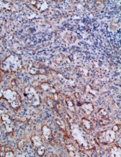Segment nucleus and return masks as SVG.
Segmentation results:
<instances>
[{
	"instance_id": "1",
	"label": "nucleus",
	"mask_w": 121,
	"mask_h": 157,
	"mask_svg": "<svg viewBox=\"0 0 121 157\" xmlns=\"http://www.w3.org/2000/svg\"><path fill=\"white\" fill-rule=\"evenodd\" d=\"M66 118L67 122L69 124L70 134L77 144L80 148L85 151H91L95 149L96 140L84 128L80 127L73 121L72 117L66 112L63 115Z\"/></svg>"
},
{
	"instance_id": "2",
	"label": "nucleus",
	"mask_w": 121,
	"mask_h": 157,
	"mask_svg": "<svg viewBox=\"0 0 121 157\" xmlns=\"http://www.w3.org/2000/svg\"><path fill=\"white\" fill-rule=\"evenodd\" d=\"M24 67L22 61L16 55H10L1 61L0 69L4 73H14L18 72Z\"/></svg>"
},
{
	"instance_id": "3",
	"label": "nucleus",
	"mask_w": 121,
	"mask_h": 157,
	"mask_svg": "<svg viewBox=\"0 0 121 157\" xmlns=\"http://www.w3.org/2000/svg\"><path fill=\"white\" fill-rule=\"evenodd\" d=\"M3 98L10 104V106L14 110H18L22 105V99L17 92L12 91L10 89L1 90Z\"/></svg>"
},
{
	"instance_id": "4",
	"label": "nucleus",
	"mask_w": 121,
	"mask_h": 157,
	"mask_svg": "<svg viewBox=\"0 0 121 157\" xmlns=\"http://www.w3.org/2000/svg\"><path fill=\"white\" fill-rule=\"evenodd\" d=\"M116 137V133L112 130H107L98 133L96 136V140L101 144L109 145L113 143Z\"/></svg>"
},
{
	"instance_id": "5",
	"label": "nucleus",
	"mask_w": 121,
	"mask_h": 157,
	"mask_svg": "<svg viewBox=\"0 0 121 157\" xmlns=\"http://www.w3.org/2000/svg\"><path fill=\"white\" fill-rule=\"evenodd\" d=\"M24 94L28 102L33 107H38L41 104V99L37 90L32 86H26L24 88Z\"/></svg>"
},
{
	"instance_id": "6",
	"label": "nucleus",
	"mask_w": 121,
	"mask_h": 157,
	"mask_svg": "<svg viewBox=\"0 0 121 157\" xmlns=\"http://www.w3.org/2000/svg\"><path fill=\"white\" fill-rule=\"evenodd\" d=\"M33 150L39 156H43L46 152V148L43 144L42 138L37 135H33L30 137Z\"/></svg>"
},
{
	"instance_id": "7",
	"label": "nucleus",
	"mask_w": 121,
	"mask_h": 157,
	"mask_svg": "<svg viewBox=\"0 0 121 157\" xmlns=\"http://www.w3.org/2000/svg\"><path fill=\"white\" fill-rule=\"evenodd\" d=\"M1 121L8 133H12L15 128V123L11 117L4 113L1 116Z\"/></svg>"
},
{
	"instance_id": "8",
	"label": "nucleus",
	"mask_w": 121,
	"mask_h": 157,
	"mask_svg": "<svg viewBox=\"0 0 121 157\" xmlns=\"http://www.w3.org/2000/svg\"><path fill=\"white\" fill-rule=\"evenodd\" d=\"M67 150L68 152V154L70 157H88L89 155L84 152L81 151L78 148H77L74 145H73L72 142L65 144Z\"/></svg>"
},
{
	"instance_id": "9",
	"label": "nucleus",
	"mask_w": 121,
	"mask_h": 157,
	"mask_svg": "<svg viewBox=\"0 0 121 157\" xmlns=\"http://www.w3.org/2000/svg\"><path fill=\"white\" fill-rule=\"evenodd\" d=\"M42 133L43 137L48 141L49 143L51 145L55 146V139L51 129L48 126L44 125L42 127Z\"/></svg>"
},
{
	"instance_id": "10",
	"label": "nucleus",
	"mask_w": 121,
	"mask_h": 157,
	"mask_svg": "<svg viewBox=\"0 0 121 157\" xmlns=\"http://www.w3.org/2000/svg\"><path fill=\"white\" fill-rule=\"evenodd\" d=\"M31 5L36 8L37 10L41 12H44L48 10L49 4L46 1H37L33 0L29 1Z\"/></svg>"
},
{
	"instance_id": "11",
	"label": "nucleus",
	"mask_w": 121,
	"mask_h": 157,
	"mask_svg": "<svg viewBox=\"0 0 121 157\" xmlns=\"http://www.w3.org/2000/svg\"><path fill=\"white\" fill-rule=\"evenodd\" d=\"M80 108L87 116H90L94 110V106L91 102H84L81 103Z\"/></svg>"
},
{
	"instance_id": "12",
	"label": "nucleus",
	"mask_w": 121,
	"mask_h": 157,
	"mask_svg": "<svg viewBox=\"0 0 121 157\" xmlns=\"http://www.w3.org/2000/svg\"><path fill=\"white\" fill-rule=\"evenodd\" d=\"M53 116H54V118H55L56 123H57V124L58 125L59 127L63 132H66V123H65L64 121L63 120V119L62 118L61 115H60L57 112L54 111Z\"/></svg>"
},
{
	"instance_id": "13",
	"label": "nucleus",
	"mask_w": 121,
	"mask_h": 157,
	"mask_svg": "<svg viewBox=\"0 0 121 157\" xmlns=\"http://www.w3.org/2000/svg\"><path fill=\"white\" fill-rule=\"evenodd\" d=\"M65 102H66L67 109L71 113V115L72 116H75L76 114V105H75V103H74L72 98L69 96H66L65 97Z\"/></svg>"
},
{
	"instance_id": "14",
	"label": "nucleus",
	"mask_w": 121,
	"mask_h": 157,
	"mask_svg": "<svg viewBox=\"0 0 121 157\" xmlns=\"http://www.w3.org/2000/svg\"><path fill=\"white\" fill-rule=\"evenodd\" d=\"M0 8L8 12H14L16 9L13 4L7 1H0Z\"/></svg>"
},
{
	"instance_id": "15",
	"label": "nucleus",
	"mask_w": 121,
	"mask_h": 157,
	"mask_svg": "<svg viewBox=\"0 0 121 157\" xmlns=\"http://www.w3.org/2000/svg\"><path fill=\"white\" fill-rule=\"evenodd\" d=\"M109 154L111 157H121V147L116 145L112 146L109 150Z\"/></svg>"
},
{
	"instance_id": "16",
	"label": "nucleus",
	"mask_w": 121,
	"mask_h": 157,
	"mask_svg": "<svg viewBox=\"0 0 121 157\" xmlns=\"http://www.w3.org/2000/svg\"><path fill=\"white\" fill-rule=\"evenodd\" d=\"M81 124L84 128V129L86 130L91 131L94 128L93 123L91 122V121L88 120L87 118H83L81 119Z\"/></svg>"
},
{
	"instance_id": "17",
	"label": "nucleus",
	"mask_w": 121,
	"mask_h": 157,
	"mask_svg": "<svg viewBox=\"0 0 121 157\" xmlns=\"http://www.w3.org/2000/svg\"><path fill=\"white\" fill-rule=\"evenodd\" d=\"M1 157H15V155L10 147L6 146L4 147V149L2 148Z\"/></svg>"
},
{
	"instance_id": "18",
	"label": "nucleus",
	"mask_w": 121,
	"mask_h": 157,
	"mask_svg": "<svg viewBox=\"0 0 121 157\" xmlns=\"http://www.w3.org/2000/svg\"><path fill=\"white\" fill-rule=\"evenodd\" d=\"M27 70L31 75H37L39 73V70L31 62L27 64Z\"/></svg>"
},
{
	"instance_id": "19",
	"label": "nucleus",
	"mask_w": 121,
	"mask_h": 157,
	"mask_svg": "<svg viewBox=\"0 0 121 157\" xmlns=\"http://www.w3.org/2000/svg\"><path fill=\"white\" fill-rule=\"evenodd\" d=\"M97 121H98V123L100 126H107V125H108L109 124H111L113 121V119L111 117L108 116L105 118L98 119Z\"/></svg>"
},
{
	"instance_id": "20",
	"label": "nucleus",
	"mask_w": 121,
	"mask_h": 157,
	"mask_svg": "<svg viewBox=\"0 0 121 157\" xmlns=\"http://www.w3.org/2000/svg\"><path fill=\"white\" fill-rule=\"evenodd\" d=\"M84 91L87 94H88L89 95H92L94 97H97L98 94V92H97L94 89H92V88L90 85H87L85 86Z\"/></svg>"
},
{
	"instance_id": "21",
	"label": "nucleus",
	"mask_w": 121,
	"mask_h": 157,
	"mask_svg": "<svg viewBox=\"0 0 121 157\" xmlns=\"http://www.w3.org/2000/svg\"><path fill=\"white\" fill-rule=\"evenodd\" d=\"M45 101L49 108L53 109V108H55V107H56L57 102H56L55 100L53 98H52L51 97H49V96L45 97Z\"/></svg>"
},
{
	"instance_id": "22",
	"label": "nucleus",
	"mask_w": 121,
	"mask_h": 157,
	"mask_svg": "<svg viewBox=\"0 0 121 157\" xmlns=\"http://www.w3.org/2000/svg\"><path fill=\"white\" fill-rule=\"evenodd\" d=\"M108 112L104 109V108H100V109H98V118L97 119H103V118H105V117H108Z\"/></svg>"
},
{
	"instance_id": "23",
	"label": "nucleus",
	"mask_w": 121,
	"mask_h": 157,
	"mask_svg": "<svg viewBox=\"0 0 121 157\" xmlns=\"http://www.w3.org/2000/svg\"><path fill=\"white\" fill-rule=\"evenodd\" d=\"M64 59H65V56L63 54H59L55 56V57L53 58V60L56 64H60L64 61Z\"/></svg>"
},
{
	"instance_id": "24",
	"label": "nucleus",
	"mask_w": 121,
	"mask_h": 157,
	"mask_svg": "<svg viewBox=\"0 0 121 157\" xmlns=\"http://www.w3.org/2000/svg\"><path fill=\"white\" fill-rule=\"evenodd\" d=\"M65 37L67 41L70 43H74L76 40V37L71 32H67L65 35Z\"/></svg>"
},
{
	"instance_id": "25",
	"label": "nucleus",
	"mask_w": 121,
	"mask_h": 157,
	"mask_svg": "<svg viewBox=\"0 0 121 157\" xmlns=\"http://www.w3.org/2000/svg\"><path fill=\"white\" fill-rule=\"evenodd\" d=\"M77 71L79 74H80L81 75L85 76V77H88L89 76V71L88 70H87L86 68H85L83 67H79L77 68Z\"/></svg>"
},
{
	"instance_id": "26",
	"label": "nucleus",
	"mask_w": 121,
	"mask_h": 157,
	"mask_svg": "<svg viewBox=\"0 0 121 157\" xmlns=\"http://www.w3.org/2000/svg\"><path fill=\"white\" fill-rule=\"evenodd\" d=\"M119 26V24L118 23V20L117 19H114L112 21L111 23V28L113 30H116Z\"/></svg>"
},
{
	"instance_id": "27",
	"label": "nucleus",
	"mask_w": 121,
	"mask_h": 157,
	"mask_svg": "<svg viewBox=\"0 0 121 157\" xmlns=\"http://www.w3.org/2000/svg\"><path fill=\"white\" fill-rule=\"evenodd\" d=\"M26 142V140L25 139H22V140H21V141H19L18 144L19 150H22Z\"/></svg>"
},
{
	"instance_id": "28",
	"label": "nucleus",
	"mask_w": 121,
	"mask_h": 157,
	"mask_svg": "<svg viewBox=\"0 0 121 157\" xmlns=\"http://www.w3.org/2000/svg\"><path fill=\"white\" fill-rule=\"evenodd\" d=\"M120 128H121V125L120 124H115V126H114L112 127V130L115 132H116L117 131L120 130Z\"/></svg>"
},
{
	"instance_id": "29",
	"label": "nucleus",
	"mask_w": 121,
	"mask_h": 157,
	"mask_svg": "<svg viewBox=\"0 0 121 157\" xmlns=\"http://www.w3.org/2000/svg\"><path fill=\"white\" fill-rule=\"evenodd\" d=\"M18 82L16 79H14L12 82H11V85H12V87H14V88L18 86Z\"/></svg>"
},
{
	"instance_id": "30",
	"label": "nucleus",
	"mask_w": 121,
	"mask_h": 157,
	"mask_svg": "<svg viewBox=\"0 0 121 157\" xmlns=\"http://www.w3.org/2000/svg\"><path fill=\"white\" fill-rule=\"evenodd\" d=\"M74 96L77 99H79V98H80V94H79V93H78V92H75L74 93Z\"/></svg>"
},
{
	"instance_id": "31",
	"label": "nucleus",
	"mask_w": 121,
	"mask_h": 157,
	"mask_svg": "<svg viewBox=\"0 0 121 157\" xmlns=\"http://www.w3.org/2000/svg\"><path fill=\"white\" fill-rule=\"evenodd\" d=\"M1 77H0V82H1ZM2 98H3L2 94V92H1V90H0V99H2Z\"/></svg>"
},
{
	"instance_id": "32",
	"label": "nucleus",
	"mask_w": 121,
	"mask_h": 157,
	"mask_svg": "<svg viewBox=\"0 0 121 157\" xmlns=\"http://www.w3.org/2000/svg\"><path fill=\"white\" fill-rule=\"evenodd\" d=\"M2 147L1 145L0 144V157H1V151H2Z\"/></svg>"
}]
</instances>
